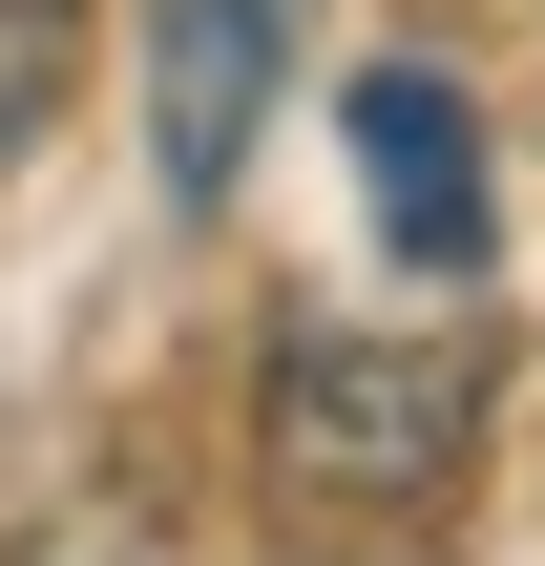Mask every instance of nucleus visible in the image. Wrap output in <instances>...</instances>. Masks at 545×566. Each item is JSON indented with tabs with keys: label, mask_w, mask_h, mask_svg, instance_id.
Masks as SVG:
<instances>
[{
	"label": "nucleus",
	"mask_w": 545,
	"mask_h": 566,
	"mask_svg": "<svg viewBox=\"0 0 545 566\" xmlns=\"http://www.w3.org/2000/svg\"><path fill=\"white\" fill-rule=\"evenodd\" d=\"M462 420H483V378H462L441 336H336V315H294V336L252 357V462H273L294 504H357V525L441 504V483H462Z\"/></svg>",
	"instance_id": "f257e3e1"
},
{
	"label": "nucleus",
	"mask_w": 545,
	"mask_h": 566,
	"mask_svg": "<svg viewBox=\"0 0 545 566\" xmlns=\"http://www.w3.org/2000/svg\"><path fill=\"white\" fill-rule=\"evenodd\" d=\"M42 84H63V0H0V147L42 126Z\"/></svg>",
	"instance_id": "20e7f679"
},
{
	"label": "nucleus",
	"mask_w": 545,
	"mask_h": 566,
	"mask_svg": "<svg viewBox=\"0 0 545 566\" xmlns=\"http://www.w3.org/2000/svg\"><path fill=\"white\" fill-rule=\"evenodd\" d=\"M294 42H315V0H147V168H168V210L252 189V126H273Z\"/></svg>",
	"instance_id": "7ed1b4c3"
},
{
	"label": "nucleus",
	"mask_w": 545,
	"mask_h": 566,
	"mask_svg": "<svg viewBox=\"0 0 545 566\" xmlns=\"http://www.w3.org/2000/svg\"><path fill=\"white\" fill-rule=\"evenodd\" d=\"M336 126H357L378 252H399L420 294H462V273L504 252V168H483V105H462L441 63H357V84H336Z\"/></svg>",
	"instance_id": "f03ea898"
}]
</instances>
